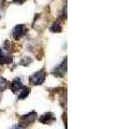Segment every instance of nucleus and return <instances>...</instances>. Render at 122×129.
Wrapping results in <instances>:
<instances>
[{"instance_id":"1a4fd4ad","label":"nucleus","mask_w":122,"mask_h":129,"mask_svg":"<svg viewBox=\"0 0 122 129\" xmlns=\"http://www.w3.org/2000/svg\"><path fill=\"white\" fill-rule=\"evenodd\" d=\"M8 87V81L3 78H0V90H3Z\"/></svg>"},{"instance_id":"6e6552de","label":"nucleus","mask_w":122,"mask_h":129,"mask_svg":"<svg viewBox=\"0 0 122 129\" xmlns=\"http://www.w3.org/2000/svg\"><path fill=\"white\" fill-rule=\"evenodd\" d=\"M50 31H52V32H60L61 31V25L58 21L52 24V26L50 27Z\"/></svg>"},{"instance_id":"f03ea898","label":"nucleus","mask_w":122,"mask_h":129,"mask_svg":"<svg viewBox=\"0 0 122 129\" xmlns=\"http://www.w3.org/2000/svg\"><path fill=\"white\" fill-rule=\"evenodd\" d=\"M35 118H36V113H35L34 111H32V112H30V113H28V114L24 115L23 117L20 118V123H19V125L25 128L27 125H29V124H31V123H33L34 120H35Z\"/></svg>"},{"instance_id":"0eeeda50","label":"nucleus","mask_w":122,"mask_h":129,"mask_svg":"<svg viewBox=\"0 0 122 129\" xmlns=\"http://www.w3.org/2000/svg\"><path fill=\"white\" fill-rule=\"evenodd\" d=\"M29 92H30V88H28L26 86H24L22 89L19 90V95H18V99L19 100H23V99H25L26 97L29 95Z\"/></svg>"},{"instance_id":"9b49d317","label":"nucleus","mask_w":122,"mask_h":129,"mask_svg":"<svg viewBox=\"0 0 122 129\" xmlns=\"http://www.w3.org/2000/svg\"><path fill=\"white\" fill-rule=\"evenodd\" d=\"M12 129H24V127H23V126H20V125L18 124V125H15V126L12 127Z\"/></svg>"},{"instance_id":"f257e3e1","label":"nucleus","mask_w":122,"mask_h":129,"mask_svg":"<svg viewBox=\"0 0 122 129\" xmlns=\"http://www.w3.org/2000/svg\"><path fill=\"white\" fill-rule=\"evenodd\" d=\"M45 70L44 69H41L40 71L35 72L33 73L31 76H30V82L31 84H33V85H41V84L44 83V81H45Z\"/></svg>"},{"instance_id":"20e7f679","label":"nucleus","mask_w":122,"mask_h":129,"mask_svg":"<svg viewBox=\"0 0 122 129\" xmlns=\"http://www.w3.org/2000/svg\"><path fill=\"white\" fill-rule=\"evenodd\" d=\"M67 72V58H64L63 63H60L56 69L52 71V74H55L56 76H62L66 74Z\"/></svg>"},{"instance_id":"39448f33","label":"nucleus","mask_w":122,"mask_h":129,"mask_svg":"<svg viewBox=\"0 0 122 129\" xmlns=\"http://www.w3.org/2000/svg\"><path fill=\"white\" fill-rule=\"evenodd\" d=\"M55 115L52 114V113L48 112V113H45V114H43L41 117L39 118V120L42 124H45V125H50L52 122H55Z\"/></svg>"},{"instance_id":"f8f14e48","label":"nucleus","mask_w":122,"mask_h":129,"mask_svg":"<svg viewBox=\"0 0 122 129\" xmlns=\"http://www.w3.org/2000/svg\"><path fill=\"white\" fill-rule=\"evenodd\" d=\"M26 0H13V2H15V3H18V5H22L23 2H25Z\"/></svg>"},{"instance_id":"423d86ee","label":"nucleus","mask_w":122,"mask_h":129,"mask_svg":"<svg viewBox=\"0 0 122 129\" xmlns=\"http://www.w3.org/2000/svg\"><path fill=\"white\" fill-rule=\"evenodd\" d=\"M23 87H24V85H23V83H22V81H20L19 78L14 79V81L11 83V85H10L11 90L13 91V92H17V91H19Z\"/></svg>"},{"instance_id":"9d476101","label":"nucleus","mask_w":122,"mask_h":129,"mask_svg":"<svg viewBox=\"0 0 122 129\" xmlns=\"http://www.w3.org/2000/svg\"><path fill=\"white\" fill-rule=\"evenodd\" d=\"M31 62H32V59L30 57H24L20 60V64H23V66H28V64Z\"/></svg>"},{"instance_id":"7ed1b4c3","label":"nucleus","mask_w":122,"mask_h":129,"mask_svg":"<svg viewBox=\"0 0 122 129\" xmlns=\"http://www.w3.org/2000/svg\"><path fill=\"white\" fill-rule=\"evenodd\" d=\"M26 32H27V29H26V27L24 26V25H17L14 29H13V38L15 40H18L19 38H22L24 35H26Z\"/></svg>"}]
</instances>
